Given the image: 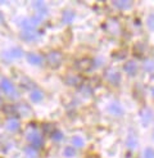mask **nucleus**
Returning <instances> with one entry per match:
<instances>
[{
    "instance_id": "nucleus-11",
    "label": "nucleus",
    "mask_w": 154,
    "mask_h": 158,
    "mask_svg": "<svg viewBox=\"0 0 154 158\" xmlns=\"http://www.w3.org/2000/svg\"><path fill=\"white\" fill-rule=\"evenodd\" d=\"M108 109H109V113H112L114 116H122V114H123V108L121 107V104L117 100L112 102L111 104H109Z\"/></svg>"
},
{
    "instance_id": "nucleus-3",
    "label": "nucleus",
    "mask_w": 154,
    "mask_h": 158,
    "mask_svg": "<svg viewBox=\"0 0 154 158\" xmlns=\"http://www.w3.org/2000/svg\"><path fill=\"white\" fill-rule=\"evenodd\" d=\"M76 67L78 68V71H81V72H89V71H91L92 67H94V62H92V59H90V58H82L78 62H76Z\"/></svg>"
},
{
    "instance_id": "nucleus-6",
    "label": "nucleus",
    "mask_w": 154,
    "mask_h": 158,
    "mask_svg": "<svg viewBox=\"0 0 154 158\" xmlns=\"http://www.w3.org/2000/svg\"><path fill=\"white\" fill-rule=\"evenodd\" d=\"M0 88H1V90L5 93V94H8V95H12V96H14V95H17V93H15V89H14V86H13V84L9 81V80H1V82H0Z\"/></svg>"
},
{
    "instance_id": "nucleus-7",
    "label": "nucleus",
    "mask_w": 154,
    "mask_h": 158,
    "mask_svg": "<svg viewBox=\"0 0 154 158\" xmlns=\"http://www.w3.org/2000/svg\"><path fill=\"white\" fill-rule=\"evenodd\" d=\"M22 55H23V51H22L21 49H18V48H15V49H10V50L3 53V57H4L6 60L18 59V58H21Z\"/></svg>"
},
{
    "instance_id": "nucleus-23",
    "label": "nucleus",
    "mask_w": 154,
    "mask_h": 158,
    "mask_svg": "<svg viewBox=\"0 0 154 158\" xmlns=\"http://www.w3.org/2000/svg\"><path fill=\"white\" fill-rule=\"evenodd\" d=\"M64 157H67V158H72V157H75L76 156V150L73 149V148H71V147H67V148H64Z\"/></svg>"
},
{
    "instance_id": "nucleus-5",
    "label": "nucleus",
    "mask_w": 154,
    "mask_h": 158,
    "mask_svg": "<svg viewBox=\"0 0 154 158\" xmlns=\"http://www.w3.org/2000/svg\"><path fill=\"white\" fill-rule=\"evenodd\" d=\"M40 17H35V18H28V19H24V21H22V28H23L24 31H30V30H35V27H37L38 25H40L41 22Z\"/></svg>"
},
{
    "instance_id": "nucleus-27",
    "label": "nucleus",
    "mask_w": 154,
    "mask_h": 158,
    "mask_svg": "<svg viewBox=\"0 0 154 158\" xmlns=\"http://www.w3.org/2000/svg\"><path fill=\"white\" fill-rule=\"evenodd\" d=\"M53 139L55 140V141H60L63 139V134H62V131H58L55 130L54 131V134H53Z\"/></svg>"
},
{
    "instance_id": "nucleus-20",
    "label": "nucleus",
    "mask_w": 154,
    "mask_h": 158,
    "mask_svg": "<svg viewBox=\"0 0 154 158\" xmlns=\"http://www.w3.org/2000/svg\"><path fill=\"white\" fill-rule=\"evenodd\" d=\"M30 98H31V100L32 102H40V100H43V98H44V94L40 91V90H34V91L31 93V95H30Z\"/></svg>"
},
{
    "instance_id": "nucleus-8",
    "label": "nucleus",
    "mask_w": 154,
    "mask_h": 158,
    "mask_svg": "<svg viewBox=\"0 0 154 158\" xmlns=\"http://www.w3.org/2000/svg\"><path fill=\"white\" fill-rule=\"evenodd\" d=\"M123 70H125V72H126L127 75L134 76V75H136L139 67H137V64H136L135 60H127V62L123 64Z\"/></svg>"
},
{
    "instance_id": "nucleus-15",
    "label": "nucleus",
    "mask_w": 154,
    "mask_h": 158,
    "mask_svg": "<svg viewBox=\"0 0 154 158\" xmlns=\"http://www.w3.org/2000/svg\"><path fill=\"white\" fill-rule=\"evenodd\" d=\"M22 37L24 39V40H28V41H31V40H36V39L38 37V34L35 30H30V31H22Z\"/></svg>"
},
{
    "instance_id": "nucleus-14",
    "label": "nucleus",
    "mask_w": 154,
    "mask_h": 158,
    "mask_svg": "<svg viewBox=\"0 0 154 158\" xmlns=\"http://www.w3.org/2000/svg\"><path fill=\"white\" fill-rule=\"evenodd\" d=\"M34 6H35V11L38 13V17H40V18H43L44 15L48 13L46 6L44 5L43 1H36V3H34Z\"/></svg>"
},
{
    "instance_id": "nucleus-9",
    "label": "nucleus",
    "mask_w": 154,
    "mask_h": 158,
    "mask_svg": "<svg viewBox=\"0 0 154 158\" xmlns=\"http://www.w3.org/2000/svg\"><path fill=\"white\" fill-rule=\"evenodd\" d=\"M134 55L135 57H139V58H143L145 55V53L148 51V46L143 43H136L134 45Z\"/></svg>"
},
{
    "instance_id": "nucleus-10",
    "label": "nucleus",
    "mask_w": 154,
    "mask_h": 158,
    "mask_svg": "<svg viewBox=\"0 0 154 158\" xmlns=\"http://www.w3.org/2000/svg\"><path fill=\"white\" fill-rule=\"evenodd\" d=\"M140 117H141V121H143V125L146 126V125H149V122L153 120V112L150 111L149 108H143L140 112Z\"/></svg>"
},
{
    "instance_id": "nucleus-19",
    "label": "nucleus",
    "mask_w": 154,
    "mask_h": 158,
    "mask_svg": "<svg viewBox=\"0 0 154 158\" xmlns=\"http://www.w3.org/2000/svg\"><path fill=\"white\" fill-rule=\"evenodd\" d=\"M5 127L8 129L9 131H17L19 129V122L17 120H9L5 124Z\"/></svg>"
},
{
    "instance_id": "nucleus-13",
    "label": "nucleus",
    "mask_w": 154,
    "mask_h": 158,
    "mask_svg": "<svg viewBox=\"0 0 154 158\" xmlns=\"http://www.w3.org/2000/svg\"><path fill=\"white\" fill-rule=\"evenodd\" d=\"M27 60L31 64H35V66H40V64L43 63V58L38 55V54H35V53H28L27 54Z\"/></svg>"
},
{
    "instance_id": "nucleus-24",
    "label": "nucleus",
    "mask_w": 154,
    "mask_h": 158,
    "mask_svg": "<svg viewBox=\"0 0 154 158\" xmlns=\"http://www.w3.org/2000/svg\"><path fill=\"white\" fill-rule=\"evenodd\" d=\"M66 80L69 85H77V84L81 82V79H80L78 76H68Z\"/></svg>"
},
{
    "instance_id": "nucleus-17",
    "label": "nucleus",
    "mask_w": 154,
    "mask_h": 158,
    "mask_svg": "<svg viewBox=\"0 0 154 158\" xmlns=\"http://www.w3.org/2000/svg\"><path fill=\"white\" fill-rule=\"evenodd\" d=\"M75 17H76V14H75V12L73 11H66L63 13V22L66 25H69V23H72L73 22V19H75Z\"/></svg>"
},
{
    "instance_id": "nucleus-26",
    "label": "nucleus",
    "mask_w": 154,
    "mask_h": 158,
    "mask_svg": "<svg viewBox=\"0 0 154 158\" xmlns=\"http://www.w3.org/2000/svg\"><path fill=\"white\" fill-rule=\"evenodd\" d=\"M146 25H148V27H149L150 30L154 31V14H150L149 17H148V19H146Z\"/></svg>"
},
{
    "instance_id": "nucleus-2",
    "label": "nucleus",
    "mask_w": 154,
    "mask_h": 158,
    "mask_svg": "<svg viewBox=\"0 0 154 158\" xmlns=\"http://www.w3.org/2000/svg\"><path fill=\"white\" fill-rule=\"evenodd\" d=\"M26 136H27V139L31 141L32 147L40 148L41 145H43V139H41L40 134H38L36 130H28L27 134H26Z\"/></svg>"
},
{
    "instance_id": "nucleus-21",
    "label": "nucleus",
    "mask_w": 154,
    "mask_h": 158,
    "mask_svg": "<svg viewBox=\"0 0 154 158\" xmlns=\"http://www.w3.org/2000/svg\"><path fill=\"white\" fill-rule=\"evenodd\" d=\"M72 144L76 148H82L83 145H85V141H83V139L80 136H73L72 138Z\"/></svg>"
},
{
    "instance_id": "nucleus-12",
    "label": "nucleus",
    "mask_w": 154,
    "mask_h": 158,
    "mask_svg": "<svg viewBox=\"0 0 154 158\" xmlns=\"http://www.w3.org/2000/svg\"><path fill=\"white\" fill-rule=\"evenodd\" d=\"M113 6H116L120 11H127V9H131L132 6V1H127V0H118V1H112Z\"/></svg>"
},
{
    "instance_id": "nucleus-4",
    "label": "nucleus",
    "mask_w": 154,
    "mask_h": 158,
    "mask_svg": "<svg viewBox=\"0 0 154 158\" xmlns=\"http://www.w3.org/2000/svg\"><path fill=\"white\" fill-rule=\"evenodd\" d=\"M105 79H107V81L111 82L112 85H118L121 81V75L118 71L111 68V70L105 71Z\"/></svg>"
},
{
    "instance_id": "nucleus-18",
    "label": "nucleus",
    "mask_w": 154,
    "mask_h": 158,
    "mask_svg": "<svg viewBox=\"0 0 154 158\" xmlns=\"http://www.w3.org/2000/svg\"><path fill=\"white\" fill-rule=\"evenodd\" d=\"M108 31L112 32V34H118L120 32V25H118L117 21H114V19H111V21L108 22Z\"/></svg>"
},
{
    "instance_id": "nucleus-25",
    "label": "nucleus",
    "mask_w": 154,
    "mask_h": 158,
    "mask_svg": "<svg viewBox=\"0 0 154 158\" xmlns=\"http://www.w3.org/2000/svg\"><path fill=\"white\" fill-rule=\"evenodd\" d=\"M24 152H26V156H27V158H37L36 150L32 149V148H26Z\"/></svg>"
},
{
    "instance_id": "nucleus-1",
    "label": "nucleus",
    "mask_w": 154,
    "mask_h": 158,
    "mask_svg": "<svg viewBox=\"0 0 154 158\" xmlns=\"http://www.w3.org/2000/svg\"><path fill=\"white\" fill-rule=\"evenodd\" d=\"M46 62L50 67L57 68V67H59L63 62V54L60 53V51H50L46 55Z\"/></svg>"
},
{
    "instance_id": "nucleus-16",
    "label": "nucleus",
    "mask_w": 154,
    "mask_h": 158,
    "mask_svg": "<svg viewBox=\"0 0 154 158\" xmlns=\"http://www.w3.org/2000/svg\"><path fill=\"white\" fill-rule=\"evenodd\" d=\"M136 145H137V138L134 131H131L127 136V147L130 149H134V148H136Z\"/></svg>"
},
{
    "instance_id": "nucleus-22",
    "label": "nucleus",
    "mask_w": 154,
    "mask_h": 158,
    "mask_svg": "<svg viewBox=\"0 0 154 158\" xmlns=\"http://www.w3.org/2000/svg\"><path fill=\"white\" fill-rule=\"evenodd\" d=\"M144 70L146 72H154V62L152 59H146L144 62Z\"/></svg>"
},
{
    "instance_id": "nucleus-29",
    "label": "nucleus",
    "mask_w": 154,
    "mask_h": 158,
    "mask_svg": "<svg viewBox=\"0 0 154 158\" xmlns=\"http://www.w3.org/2000/svg\"><path fill=\"white\" fill-rule=\"evenodd\" d=\"M153 94H154V89H153Z\"/></svg>"
},
{
    "instance_id": "nucleus-28",
    "label": "nucleus",
    "mask_w": 154,
    "mask_h": 158,
    "mask_svg": "<svg viewBox=\"0 0 154 158\" xmlns=\"http://www.w3.org/2000/svg\"><path fill=\"white\" fill-rule=\"evenodd\" d=\"M144 158H154V150L152 148H146L144 152Z\"/></svg>"
}]
</instances>
